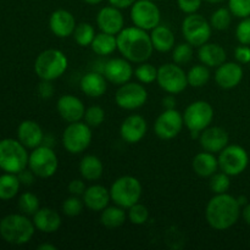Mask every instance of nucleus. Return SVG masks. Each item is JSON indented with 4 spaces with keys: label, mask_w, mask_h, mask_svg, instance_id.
<instances>
[{
    "label": "nucleus",
    "mask_w": 250,
    "mask_h": 250,
    "mask_svg": "<svg viewBox=\"0 0 250 250\" xmlns=\"http://www.w3.org/2000/svg\"><path fill=\"white\" fill-rule=\"evenodd\" d=\"M242 214V207L237 198L222 193L215 194L209 200L205 209V219L211 229L226 231L237 224Z\"/></svg>",
    "instance_id": "2"
},
{
    "label": "nucleus",
    "mask_w": 250,
    "mask_h": 250,
    "mask_svg": "<svg viewBox=\"0 0 250 250\" xmlns=\"http://www.w3.org/2000/svg\"><path fill=\"white\" fill-rule=\"evenodd\" d=\"M242 216H243L244 221L250 226V204H247L243 208V210H242Z\"/></svg>",
    "instance_id": "53"
},
{
    "label": "nucleus",
    "mask_w": 250,
    "mask_h": 250,
    "mask_svg": "<svg viewBox=\"0 0 250 250\" xmlns=\"http://www.w3.org/2000/svg\"><path fill=\"white\" fill-rule=\"evenodd\" d=\"M67 189L72 195H77V197H80V195L84 194L87 187H85V183L83 182V180H77V178H76V180H72L70 183H68Z\"/></svg>",
    "instance_id": "49"
},
{
    "label": "nucleus",
    "mask_w": 250,
    "mask_h": 250,
    "mask_svg": "<svg viewBox=\"0 0 250 250\" xmlns=\"http://www.w3.org/2000/svg\"><path fill=\"white\" fill-rule=\"evenodd\" d=\"M204 1L209 2V4H220V2H224L225 0H204Z\"/></svg>",
    "instance_id": "57"
},
{
    "label": "nucleus",
    "mask_w": 250,
    "mask_h": 250,
    "mask_svg": "<svg viewBox=\"0 0 250 250\" xmlns=\"http://www.w3.org/2000/svg\"><path fill=\"white\" fill-rule=\"evenodd\" d=\"M84 2H87V4L89 5H98L100 4L102 1H104V0H83Z\"/></svg>",
    "instance_id": "56"
},
{
    "label": "nucleus",
    "mask_w": 250,
    "mask_h": 250,
    "mask_svg": "<svg viewBox=\"0 0 250 250\" xmlns=\"http://www.w3.org/2000/svg\"><path fill=\"white\" fill-rule=\"evenodd\" d=\"M117 50L125 59L134 63H142L151 58L154 51L150 34L137 26L125 27L116 36Z\"/></svg>",
    "instance_id": "1"
},
{
    "label": "nucleus",
    "mask_w": 250,
    "mask_h": 250,
    "mask_svg": "<svg viewBox=\"0 0 250 250\" xmlns=\"http://www.w3.org/2000/svg\"><path fill=\"white\" fill-rule=\"evenodd\" d=\"M243 80V67L239 62H224L216 67L215 82L222 89H233Z\"/></svg>",
    "instance_id": "21"
},
{
    "label": "nucleus",
    "mask_w": 250,
    "mask_h": 250,
    "mask_svg": "<svg viewBox=\"0 0 250 250\" xmlns=\"http://www.w3.org/2000/svg\"><path fill=\"white\" fill-rule=\"evenodd\" d=\"M90 48H92V50L94 51L97 55H111V54H114L117 49L116 36L100 31L99 33L95 34L94 39H93L92 44H90Z\"/></svg>",
    "instance_id": "31"
},
{
    "label": "nucleus",
    "mask_w": 250,
    "mask_h": 250,
    "mask_svg": "<svg viewBox=\"0 0 250 250\" xmlns=\"http://www.w3.org/2000/svg\"><path fill=\"white\" fill-rule=\"evenodd\" d=\"M232 12L229 7H219L212 12L210 17V24L216 31H226L232 23Z\"/></svg>",
    "instance_id": "36"
},
{
    "label": "nucleus",
    "mask_w": 250,
    "mask_h": 250,
    "mask_svg": "<svg viewBox=\"0 0 250 250\" xmlns=\"http://www.w3.org/2000/svg\"><path fill=\"white\" fill-rule=\"evenodd\" d=\"M67 67V56L59 49H46L34 61V72L41 80L45 81L58 80L66 72Z\"/></svg>",
    "instance_id": "4"
},
{
    "label": "nucleus",
    "mask_w": 250,
    "mask_h": 250,
    "mask_svg": "<svg viewBox=\"0 0 250 250\" xmlns=\"http://www.w3.org/2000/svg\"><path fill=\"white\" fill-rule=\"evenodd\" d=\"M229 137L226 129L217 126H209L204 131H202L199 136L200 146L205 151H210L214 154L224 150L229 146Z\"/></svg>",
    "instance_id": "20"
},
{
    "label": "nucleus",
    "mask_w": 250,
    "mask_h": 250,
    "mask_svg": "<svg viewBox=\"0 0 250 250\" xmlns=\"http://www.w3.org/2000/svg\"><path fill=\"white\" fill-rule=\"evenodd\" d=\"M150 38L154 49L159 53H168L175 48V34L165 24H159L151 29Z\"/></svg>",
    "instance_id": "29"
},
{
    "label": "nucleus",
    "mask_w": 250,
    "mask_h": 250,
    "mask_svg": "<svg viewBox=\"0 0 250 250\" xmlns=\"http://www.w3.org/2000/svg\"><path fill=\"white\" fill-rule=\"evenodd\" d=\"M132 23L146 31H151L160 24L161 12L153 0H137L129 11Z\"/></svg>",
    "instance_id": "13"
},
{
    "label": "nucleus",
    "mask_w": 250,
    "mask_h": 250,
    "mask_svg": "<svg viewBox=\"0 0 250 250\" xmlns=\"http://www.w3.org/2000/svg\"><path fill=\"white\" fill-rule=\"evenodd\" d=\"M134 76L142 84H151L158 78V68L149 62H142L134 70Z\"/></svg>",
    "instance_id": "37"
},
{
    "label": "nucleus",
    "mask_w": 250,
    "mask_h": 250,
    "mask_svg": "<svg viewBox=\"0 0 250 250\" xmlns=\"http://www.w3.org/2000/svg\"><path fill=\"white\" fill-rule=\"evenodd\" d=\"M76 26L77 23L75 16L65 9L55 10L49 17V28L58 38H67L72 36Z\"/></svg>",
    "instance_id": "22"
},
{
    "label": "nucleus",
    "mask_w": 250,
    "mask_h": 250,
    "mask_svg": "<svg viewBox=\"0 0 250 250\" xmlns=\"http://www.w3.org/2000/svg\"><path fill=\"white\" fill-rule=\"evenodd\" d=\"M229 9L238 19L250 16V0H229Z\"/></svg>",
    "instance_id": "44"
},
{
    "label": "nucleus",
    "mask_w": 250,
    "mask_h": 250,
    "mask_svg": "<svg viewBox=\"0 0 250 250\" xmlns=\"http://www.w3.org/2000/svg\"><path fill=\"white\" fill-rule=\"evenodd\" d=\"M203 0H177V5L180 10L185 14H194L200 9Z\"/></svg>",
    "instance_id": "46"
},
{
    "label": "nucleus",
    "mask_w": 250,
    "mask_h": 250,
    "mask_svg": "<svg viewBox=\"0 0 250 250\" xmlns=\"http://www.w3.org/2000/svg\"><path fill=\"white\" fill-rule=\"evenodd\" d=\"M59 115L63 121L77 122L84 117L85 106L82 100L72 94H63L59 98L58 104H56Z\"/></svg>",
    "instance_id": "19"
},
{
    "label": "nucleus",
    "mask_w": 250,
    "mask_h": 250,
    "mask_svg": "<svg viewBox=\"0 0 250 250\" xmlns=\"http://www.w3.org/2000/svg\"><path fill=\"white\" fill-rule=\"evenodd\" d=\"M83 208H84V203L77 195H71V197L66 198L61 205L63 215L68 217H76L81 215L83 211Z\"/></svg>",
    "instance_id": "42"
},
{
    "label": "nucleus",
    "mask_w": 250,
    "mask_h": 250,
    "mask_svg": "<svg viewBox=\"0 0 250 250\" xmlns=\"http://www.w3.org/2000/svg\"><path fill=\"white\" fill-rule=\"evenodd\" d=\"M127 219L126 209L115 205V207H107L100 214V222L106 229H117L122 226Z\"/></svg>",
    "instance_id": "32"
},
{
    "label": "nucleus",
    "mask_w": 250,
    "mask_h": 250,
    "mask_svg": "<svg viewBox=\"0 0 250 250\" xmlns=\"http://www.w3.org/2000/svg\"><path fill=\"white\" fill-rule=\"evenodd\" d=\"M198 59L202 63L208 67H219L224 62H226L227 54L224 46L217 43H205L199 46L198 50Z\"/></svg>",
    "instance_id": "27"
},
{
    "label": "nucleus",
    "mask_w": 250,
    "mask_h": 250,
    "mask_svg": "<svg viewBox=\"0 0 250 250\" xmlns=\"http://www.w3.org/2000/svg\"><path fill=\"white\" fill-rule=\"evenodd\" d=\"M92 127L85 122H71L66 126L62 133V146L70 154H81L89 148L92 143Z\"/></svg>",
    "instance_id": "8"
},
{
    "label": "nucleus",
    "mask_w": 250,
    "mask_h": 250,
    "mask_svg": "<svg viewBox=\"0 0 250 250\" xmlns=\"http://www.w3.org/2000/svg\"><path fill=\"white\" fill-rule=\"evenodd\" d=\"M17 176H19L20 182L24 186H31L32 183L34 182V177H36V175L32 172L31 168H29V170L24 168V170H22L21 172L17 173Z\"/></svg>",
    "instance_id": "50"
},
{
    "label": "nucleus",
    "mask_w": 250,
    "mask_h": 250,
    "mask_svg": "<svg viewBox=\"0 0 250 250\" xmlns=\"http://www.w3.org/2000/svg\"><path fill=\"white\" fill-rule=\"evenodd\" d=\"M80 88L87 97L100 98L107 89V80L102 72L92 71L81 78Z\"/></svg>",
    "instance_id": "26"
},
{
    "label": "nucleus",
    "mask_w": 250,
    "mask_h": 250,
    "mask_svg": "<svg viewBox=\"0 0 250 250\" xmlns=\"http://www.w3.org/2000/svg\"><path fill=\"white\" fill-rule=\"evenodd\" d=\"M38 250H56V247L53 246V244L43 243L41 246H38Z\"/></svg>",
    "instance_id": "54"
},
{
    "label": "nucleus",
    "mask_w": 250,
    "mask_h": 250,
    "mask_svg": "<svg viewBox=\"0 0 250 250\" xmlns=\"http://www.w3.org/2000/svg\"><path fill=\"white\" fill-rule=\"evenodd\" d=\"M183 120H185V126L189 129L190 136L193 138L199 139L202 131H204L212 124L214 107L205 100L193 102L186 107Z\"/></svg>",
    "instance_id": "7"
},
{
    "label": "nucleus",
    "mask_w": 250,
    "mask_h": 250,
    "mask_svg": "<svg viewBox=\"0 0 250 250\" xmlns=\"http://www.w3.org/2000/svg\"><path fill=\"white\" fill-rule=\"evenodd\" d=\"M83 197V203L87 209L92 211L102 212L105 208L109 207V203L111 200L110 197V189L102 185H93L87 187Z\"/></svg>",
    "instance_id": "24"
},
{
    "label": "nucleus",
    "mask_w": 250,
    "mask_h": 250,
    "mask_svg": "<svg viewBox=\"0 0 250 250\" xmlns=\"http://www.w3.org/2000/svg\"><path fill=\"white\" fill-rule=\"evenodd\" d=\"M97 24L102 32L117 36L125 28L124 15L121 10L112 5L104 6L98 12Z\"/></svg>",
    "instance_id": "18"
},
{
    "label": "nucleus",
    "mask_w": 250,
    "mask_h": 250,
    "mask_svg": "<svg viewBox=\"0 0 250 250\" xmlns=\"http://www.w3.org/2000/svg\"><path fill=\"white\" fill-rule=\"evenodd\" d=\"M33 224L36 229L43 233H55L61 227V216L56 210L50 208H41L33 215Z\"/></svg>",
    "instance_id": "25"
},
{
    "label": "nucleus",
    "mask_w": 250,
    "mask_h": 250,
    "mask_svg": "<svg viewBox=\"0 0 250 250\" xmlns=\"http://www.w3.org/2000/svg\"><path fill=\"white\" fill-rule=\"evenodd\" d=\"M27 148L20 141L5 138L0 141V168L9 173H20L28 166Z\"/></svg>",
    "instance_id": "5"
},
{
    "label": "nucleus",
    "mask_w": 250,
    "mask_h": 250,
    "mask_svg": "<svg viewBox=\"0 0 250 250\" xmlns=\"http://www.w3.org/2000/svg\"><path fill=\"white\" fill-rule=\"evenodd\" d=\"M219 168L229 176H239L249 165V155L246 149L231 144L219 153Z\"/></svg>",
    "instance_id": "12"
},
{
    "label": "nucleus",
    "mask_w": 250,
    "mask_h": 250,
    "mask_svg": "<svg viewBox=\"0 0 250 250\" xmlns=\"http://www.w3.org/2000/svg\"><path fill=\"white\" fill-rule=\"evenodd\" d=\"M193 48L194 46L192 44H189L188 42L186 43H181L178 45H176L172 49V60L173 62L177 63V65L183 66L189 63L193 60Z\"/></svg>",
    "instance_id": "38"
},
{
    "label": "nucleus",
    "mask_w": 250,
    "mask_h": 250,
    "mask_svg": "<svg viewBox=\"0 0 250 250\" xmlns=\"http://www.w3.org/2000/svg\"><path fill=\"white\" fill-rule=\"evenodd\" d=\"M127 212V219L129 220V222L137 226H142V225L146 224L149 220V210L148 208L144 204L141 203H137V204L132 205Z\"/></svg>",
    "instance_id": "41"
},
{
    "label": "nucleus",
    "mask_w": 250,
    "mask_h": 250,
    "mask_svg": "<svg viewBox=\"0 0 250 250\" xmlns=\"http://www.w3.org/2000/svg\"><path fill=\"white\" fill-rule=\"evenodd\" d=\"M148 100V92L142 83L127 82L120 85L115 94V103L124 110H137L144 106Z\"/></svg>",
    "instance_id": "14"
},
{
    "label": "nucleus",
    "mask_w": 250,
    "mask_h": 250,
    "mask_svg": "<svg viewBox=\"0 0 250 250\" xmlns=\"http://www.w3.org/2000/svg\"><path fill=\"white\" fill-rule=\"evenodd\" d=\"M192 167L195 175L203 178H210L219 168V159L215 156L214 153L210 151H202L198 153L193 158Z\"/></svg>",
    "instance_id": "28"
},
{
    "label": "nucleus",
    "mask_w": 250,
    "mask_h": 250,
    "mask_svg": "<svg viewBox=\"0 0 250 250\" xmlns=\"http://www.w3.org/2000/svg\"><path fill=\"white\" fill-rule=\"evenodd\" d=\"M212 27L203 15L189 14L185 17L182 22V34L186 42L192 44L194 48H199L203 44L208 43L211 37Z\"/></svg>",
    "instance_id": "9"
},
{
    "label": "nucleus",
    "mask_w": 250,
    "mask_h": 250,
    "mask_svg": "<svg viewBox=\"0 0 250 250\" xmlns=\"http://www.w3.org/2000/svg\"><path fill=\"white\" fill-rule=\"evenodd\" d=\"M84 122L90 127H99L105 121V111L99 105L87 107L84 112Z\"/></svg>",
    "instance_id": "43"
},
{
    "label": "nucleus",
    "mask_w": 250,
    "mask_h": 250,
    "mask_svg": "<svg viewBox=\"0 0 250 250\" xmlns=\"http://www.w3.org/2000/svg\"><path fill=\"white\" fill-rule=\"evenodd\" d=\"M237 200H238V203L241 207H246V205L248 204V199H247L246 197H243V195H241V197L237 198Z\"/></svg>",
    "instance_id": "55"
},
{
    "label": "nucleus",
    "mask_w": 250,
    "mask_h": 250,
    "mask_svg": "<svg viewBox=\"0 0 250 250\" xmlns=\"http://www.w3.org/2000/svg\"><path fill=\"white\" fill-rule=\"evenodd\" d=\"M104 172V165L102 160L95 155H84L80 161V173L83 180L98 181Z\"/></svg>",
    "instance_id": "30"
},
{
    "label": "nucleus",
    "mask_w": 250,
    "mask_h": 250,
    "mask_svg": "<svg viewBox=\"0 0 250 250\" xmlns=\"http://www.w3.org/2000/svg\"><path fill=\"white\" fill-rule=\"evenodd\" d=\"M28 167L32 172L41 178H50L56 173L59 159L53 148L39 146L32 150L28 158Z\"/></svg>",
    "instance_id": "10"
},
{
    "label": "nucleus",
    "mask_w": 250,
    "mask_h": 250,
    "mask_svg": "<svg viewBox=\"0 0 250 250\" xmlns=\"http://www.w3.org/2000/svg\"><path fill=\"white\" fill-rule=\"evenodd\" d=\"M231 176L225 173L224 171L221 172H215L214 175L210 177V189L214 194H222V193L229 192V187H231Z\"/></svg>",
    "instance_id": "40"
},
{
    "label": "nucleus",
    "mask_w": 250,
    "mask_h": 250,
    "mask_svg": "<svg viewBox=\"0 0 250 250\" xmlns=\"http://www.w3.org/2000/svg\"><path fill=\"white\" fill-rule=\"evenodd\" d=\"M176 98L173 94H168L166 95L165 98L163 99V106L165 110H171V109H176Z\"/></svg>",
    "instance_id": "52"
},
{
    "label": "nucleus",
    "mask_w": 250,
    "mask_h": 250,
    "mask_svg": "<svg viewBox=\"0 0 250 250\" xmlns=\"http://www.w3.org/2000/svg\"><path fill=\"white\" fill-rule=\"evenodd\" d=\"M21 182L16 173H4L0 176V199L10 200L16 197Z\"/></svg>",
    "instance_id": "33"
},
{
    "label": "nucleus",
    "mask_w": 250,
    "mask_h": 250,
    "mask_svg": "<svg viewBox=\"0 0 250 250\" xmlns=\"http://www.w3.org/2000/svg\"><path fill=\"white\" fill-rule=\"evenodd\" d=\"M156 82L161 89L173 95L180 94L188 87L187 73L185 72L182 66L175 62L165 63L158 68Z\"/></svg>",
    "instance_id": "11"
},
{
    "label": "nucleus",
    "mask_w": 250,
    "mask_h": 250,
    "mask_svg": "<svg viewBox=\"0 0 250 250\" xmlns=\"http://www.w3.org/2000/svg\"><path fill=\"white\" fill-rule=\"evenodd\" d=\"M185 126L183 114L178 110H164L154 124V132L163 141H171L176 138Z\"/></svg>",
    "instance_id": "15"
},
{
    "label": "nucleus",
    "mask_w": 250,
    "mask_h": 250,
    "mask_svg": "<svg viewBox=\"0 0 250 250\" xmlns=\"http://www.w3.org/2000/svg\"><path fill=\"white\" fill-rule=\"evenodd\" d=\"M236 38L243 45H250V16L242 19L236 28Z\"/></svg>",
    "instance_id": "45"
},
{
    "label": "nucleus",
    "mask_w": 250,
    "mask_h": 250,
    "mask_svg": "<svg viewBox=\"0 0 250 250\" xmlns=\"http://www.w3.org/2000/svg\"><path fill=\"white\" fill-rule=\"evenodd\" d=\"M17 138L26 148L34 149L43 144V129L38 122L33 120H24L17 128Z\"/></svg>",
    "instance_id": "23"
},
{
    "label": "nucleus",
    "mask_w": 250,
    "mask_h": 250,
    "mask_svg": "<svg viewBox=\"0 0 250 250\" xmlns=\"http://www.w3.org/2000/svg\"><path fill=\"white\" fill-rule=\"evenodd\" d=\"M234 58H236L237 62H239L241 65H247V63H249L250 62V46L243 45V44L237 46V48L234 49Z\"/></svg>",
    "instance_id": "48"
},
{
    "label": "nucleus",
    "mask_w": 250,
    "mask_h": 250,
    "mask_svg": "<svg viewBox=\"0 0 250 250\" xmlns=\"http://www.w3.org/2000/svg\"><path fill=\"white\" fill-rule=\"evenodd\" d=\"M19 209L21 210L22 214L27 215V216L34 215L41 209L39 208L38 197L31 192H26L23 194H21L19 199Z\"/></svg>",
    "instance_id": "39"
},
{
    "label": "nucleus",
    "mask_w": 250,
    "mask_h": 250,
    "mask_svg": "<svg viewBox=\"0 0 250 250\" xmlns=\"http://www.w3.org/2000/svg\"><path fill=\"white\" fill-rule=\"evenodd\" d=\"M110 5L117 7V9H127V7H131L137 0H107Z\"/></svg>",
    "instance_id": "51"
},
{
    "label": "nucleus",
    "mask_w": 250,
    "mask_h": 250,
    "mask_svg": "<svg viewBox=\"0 0 250 250\" xmlns=\"http://www.w3.org/2000/svg\"><path fill=\"white\" fill-rule=\"evenodd\" d=\"M103 75L106 77L107 82L116 85H122L129 82L134 70L131 65V61L125 58H114L104 62Z\"/></svg>",
    "instance_id": "16"
},
{
    "label": "nucleus",
    "mask_w": 250,
    "mask_h": 250,
    "mask_svg": "<svg viewBox=\"0 0 250 250\" xmlns=\"http://www.w3.org/2000/svg\"><path fill=\"white\" fill-rule=\"evenodd\" d=\"M95 34L97 33H95V28L93 24L88 23V22H81L76 26L72 37L80 46H90Z\"/></svg>",
    "instance_id": "35"
},
{
    "label": "nucleus",
    "mask_w": 250,
    "mask_h": 250,
    "mask_svg": "<svg viewBox=\"0 0 250 250\" xmlns=\"http://www.w3.org/2000/svg\"><path fill=\"white\" fill-rule=\"evenodd\" d=\"M210 77H211V73H210V70L208 66H205L204 63L194 65L187 72L188 85L194 88L204 87L210 81Z\"/></svg>",
    "instance_id": "34"
},
{
    "label": "nucleus",
    "mask_w": 250,
    "mask_h": 250,
    "mask_svg": "<svg viewBox=\"0 0 250 250\" xmlns=\"http://www.w3.org/2000/svg\"><path fill=\"white\" fill-rule=\"evenodd\" d=\"M37 90H38L39 97L43 98V99H49L55 93V87L53 84V81L42 80V82L38 84Z\"/></svg>",
    "instance_id": "47"
},
{
    "label": "nucleus",
    "mask_w": 250,
    "mask_h": 250,
    "mask_svg": "<svg viewBox=\"0 0 250 250\" xmlns=\"http://www.w3.org/2000/svg\"><path fill=\"white\" fill-rule=\"evenodd\" d=\"M142 183L139 182L138 178L133 176H122L119 177L110 187V197L111 202L115 205L124 208V209H129L132 205L139 203L142 198Z\"/></svg>",
    "instance_id": "6"
},
{
    "label": "nucleus",
    "mask_w": 250,
    "mask_h": 250,
    "mask_svg": "<svg viewBox=\"0 0 250 250\" xmlns=\"http://www.w3.org/2000/svg\"><path fill=\"white\" fill-rule=\"evenodd\" d=\"M148 131V125L146 119L141 115H129L122 121L120 126V136L126 143H139L146 137Z\"/></svg>",
    "instance_id": "17"
},
{
    "label": "nucleus",
    "mask_w": 250,
    "mask_h": 250,
    "mask_svg": "<svg viewBox=\"0 0 250 250\" xmlns=\"http://www.w3.org/2000/svg\"><path fill=\"white\" fill-rule=\"evenodd\" d=\"M33 221L24 214H11L0 221V236L5 242L15 246L28 243L34 236Z\"/></svg>",
    "instance_id": "3"
}]
</instances>
